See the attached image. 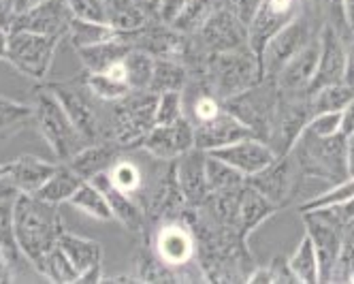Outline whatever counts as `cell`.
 <instances>
[{"label": "cell", "mask_w": 354, "mask_h": 284, "mask_svg": "<svg viewBox=\"0 0 354 284\" xmlns=\"http://www.w3.org/2000/svg\"><path fill=\"white\" fill-rule=\"evenodd\" d=\"M312 96V112L316 114H324V112H342L350 98L354 96V86L342 82V84H333V86H324L316 92H310Z\"/></svg>", "instance_id": "39"}, {"label": "cell", "mask_w": 354, "mask_h": 284, "mask_svg": "<svg viewBox=\"0 0 354 284\" xmlns=\"http://www.w3.org/2000/svg\"><path fill=\"white\" fill-rule=\"evenodd\" d=\"M9 54V28L0 24V60H7Z\"/></svg>", "instance_id": "58"}, {"label": "cell", "mask_w": 354, "mask_h": 284, "mask_svg": "<svg viewBox=\"0 0 354 284\" xmlns=\"http://www.w3.org/2000/svg\"><path fill=\"white\" fill-rule=\"evenodd\" d=\"M86 182V179L80 175V173H75L66 163H60L56 165V171L49 175L47 182L35 193L39 199L43 201H49V203H68V199L77 193V188Z\"/></svg>", "instance_id": "30"}, {"label": "cell", "mask_w": 354, "mask_h": 284, "mask_svg": "<svg viewBox=\"0 0 354 284\" xmlns=\"http://www.w3.org/2000/svg\"><path fill=\"white\" fill-rule=\"evenodd\" d=\"M303 5L306 0H259V7L248 24L250 47L257 51L259 58L267 41L306 9Z\"/></svg>", "instance_id": "14"}, {"label": "cell", "mask_w": 354, "mask_h": 284, "mask_svg": "<svg viewBox=\"0 0 354 284\" xmlns=\"http://www.w3.org/2000/svg\"><path fill=\"white\" fill-rule=\"evenodd\" d=\"M30 120H35L32 105H24V103L0 94V135L11 133L17 126H24Z\"/></svg>", "instance_id": "41"}, {"label": "cell", "mask_w": 354, "mask_h": 284, "mask_svg": "<svg viewBox=\"0 0 354 284\" xmlns=\"http://www.w3.org/2000/svg\"><path fill=\"white\" fill-rule=\"evenodd\" d=\"M41 276L49 278L52 282H58V284H71V282L80 280V272L73 267V263L66 259V254L60 250V246L47 256Z\"/></svg>", "instance_id": "43"}, {"label": "cell", "mask_w": 354, "mask_h": 284, "mask_svg": "<svg viewBox=\"0 0 354 284\" xmlns=\"http://www.w3.org/2000/svg\"><path fill=\"white\" fill-rule=\"evenodd\" d=\"M154 250L158 259L171 269L188 265L196 252L194 229L182 220L165 222L154 238Z\"/></svg>", "instance_id": "18"}, {"label": "cell", "mask_w": 354, "mask_h": 284, "mask_svg": "<svg viewBox=\"0 0 354 284\" xmlns=\"http://www.w3.org/2000/svg\"><path fill=\"white\" fill-rule=\"evenodd\" d=\"M222 7L235 13L243 24H250L252 15H254L259 7V0H222Z\"/></svg>", "instance_id": "50"}, {"label": "cell", "mask_w": 354, "mask_h": 284, "mask_svg": "<svg viewBox=\"0 0 354 284\" xmlns=\"http://www.w3.org/2000/svg\"><path fill=\"white\" fill-rule=\"evenodd\" d=\"M346 84L354 86V35L346 41Z\"/></svg>", "instance_id": "55"}, {"label": "cell", "mask_w": 354, "mask_h": 284, "mask_svg": "<svg viewBox=\"0 0 354 284\" xmlns=\"http://www.w3.org/2000/svg\"><path fill=\"white\" fill-rule=\"evenodd\" d=\"M312 96L310 92H282L277 100V109L271 122V131L267 143L275 150L277 157L288 154L303 131L312 120Z\"/></svg>", "instance_id": "7"}, {"label": "cell", "mask_w": 354, "mask_h": 284, "mask_svg": "<svg viewBox=\"0 0 354 284\" xmlns=\"http://www.w3.org/2000/svg\"><path fill=\"white\" fill-rule=\"evenodd\" d=\"M84 82L88 90L94 94V98L105 100V103H115L133 90L129 84V77H126L124 60L103 73H88L84 77Z\"/></svg>", "instance_id": "28"}, {"label": "cell", "mask_w": 354, "mask_h": 284, "mask_svg": "<svg viewBox=\"0 0 354 284\" xmlns=\"http://www.w3.org/2000/svg\"><path fill=\"white\" fill-rule=\"evenodd\" d=\"M77 282H103V274H100V265H96V267H92V269H88V272H84L82 276H80V280Z\"/></svg>", "instance_id": "59"}, {"label": "cell", "mask_w": 354, "mask_h": 284, "mask_svg": "<svg viewBox=\"0 0 354 284\" xmlns=\"http://www.w3.org/2000/svg\"><path fill=\"white\" fill-rule=\"evenodd\" d=\"M184 92H162L158 94L156 124H173L184 118Z\"/></svg>", "instance_id": "46"}, {"label": "cell", "mask_w": 354, "mask_h": 284, "mask_svg": "<svg viewBox=\"0 0 354 284\" xmlns=\"http://www.w3.org/2000/svg\"><path fill=\"white\" fill-rule=\"evenodd\" d=\"M68 203L73 205V208H77L80 212H84L96 220H103V222L115 220L105 193L100 190L94 182H90V179H86V182L77 188V193L68 199Z\"/></svg>", "instance_id": "32"}, {"label": "cell", "mask_w": 354, "mask_h": 284, "mask_svg": "<svg viewBox=\"0 0 354 284\" xmlns=\"http://www.w3.org/2000/svg\"><path fill=\"white\" fill-rule=\"evenodd\" d=\"M288 267L295 274L297 282H303V284L320 282V267H318L316 246H314V242L310 240L308 233L303 236V240L299 242L295 252L288 256Z\"/></svg>", "instance_id": "34"}, {"label": "cell", "mask_w": 354, "mask_h": 284, "mask_svg": "<svg viewBox=\"0 0 354 284\" xmlns=\"http://www.w3.org/2000/svg\"><path fill=\"white\" fill-rule=\"evenodd\" d=\"M9 163V179L15 184L19 193L35 195L47 179L56 171L54 163H47L41 157L32 154H21V157L7 161Z\"/></svg>", "instance_id": "26"}, {"label": "cell", "mask_w": 354, "mask_h": 284, "mask_svg": "<svg viewBox=\"0 0 354 284\" xmlns=\"http://www.w3.org/2000/svg\"><path fill=\"white\" fill-rule=\"evenodd\" d=\"M90 182H94L100 190L105 193L107 201H109V208L113 212V218L115 222H120L126 231H133V233H139V231L143 229L145 224V212L141 208V203L129 195V193H124L120 188H115L111 184V179L107 175V171L103 173H98L94 175Z\"/></svg>", "instance_id": "23"}, {"label": "cell", "mask_w": 354, "mask_h": 284, "mask_svg": "<svg viewBox=\"0 0 354 284\" xmlns=\"http://www.w3.org/2000/svg\"><path fill=\"white\" fill-rule=\"evenodd\" d=\"M120 33L113 30L109 24L105 21H90V19H80V17H73L71 21V28H68V41L75 49L80 47H90L96 43H103L109 41L113 37H118Z\"/></svg>", "instance_id": "36"}, {"label": "cell", "mask_w": 354, "mask_h": 284, "mask_svg": "<svg viewBox=\"0 0 354 284\" xmlns=\"http://www.w3.org/2000/svg\"><path fill=\"white\" fill-rule=\"evenodd\" d=\"M320 56V35L303 47L295 58H290L284 69L275 75V84L282 92H310Z\"/></svg>", "instance_id": "22"}, {"label": "cell", "mask_w": 354, "mask_h": 284, "mask_svg": "<svg viewBox=\"0 0 354 284\" xmlns=\"http://www.w3.org/2000/svg\"><path fill=\"white\" fill-rule=\"evenodd\" d=\"M301 179H303V173L299 171L292 154H284V157H277L263 171L250 175L248 184L254 186L275 205V208L282 210L290 201V197L297 195Z\"/></svg>", "instance_id": "12"}, {"label": "cell", "mask_w": 354, "mask_h": 284, "mask_svg": "<svg viewBox=\"0 0 354 284\" xmlns=\"http://www.w3.org/2000/svg\"><path fill=\"white\" fill-rule=\"evenodd\" d=\"M141 148L151 159L173 163L194 148V126L188 116L173 124H156L143 139Z\"/></svg>", "instance_id": "15"}, {"label": "cell", "mask_w": 354, "mask_h": 284, "mask_svg": "<svg viewBox=\"0 0 354 284\" xmlns=\"http://www.w3.org/2000/svg\"><path fill=\"white\" fill-rule=\"evenodd\" d=\"M222 9V0H190L186 5L184 13L175 19V24L171 28L175 33H182V35H196L203 26L209 21V17Z\"/></svg>", "instance_id": "35"}, {"label": "cell", "mask_w": 354, "mask_h": 284, "mask_svg": "<svg viewBox=\"0 0 354 284\" xmlns=\"http://www.w3.org/2000/svg\"><path fill=\"white\" fill-rule=\"evenodd\" d=\"M13 218L17 246L41 274L47 256L58 248V240L64 231L58 205L43 201L37 195L19 193L13 201Z\"/></svg>", "instance_id": "1"}, {"label": "cell", "mask_w": 354, "mask_h": 284, "mask_svg": "<svg viewBox=\"0 0 354 284\" xmlns=\"http://www.w3.org/2000/svg\"><path fill=\"white\" fill-rule=\"evenodd\" d=\"M320 30L316 33L314 19L303 9L290 24H286L282 30H277L267 45L261 51V64H263V75L269 80H275V75L284 69V64L295 58L303 47H308Z\"/></svg>", "instance_id": "8"}, {"label": "cell", "mask_w": 354, "mask_h": 284, "mask_svg": "<svg viewBox=\"0 0 354 284\" xmlns=\"http://www.w3.org/2000/svg\"><path fill=\"white\" fill-rule=\"evenodd\" d=\"M188 86V69L182 60L160 56L154 60V73H151L149 90L162 94V92H184Z\"/></svg>", "instance_id": "31"}, {"label": "cell", "mask_w": 354, "mask_h": 284, "mask_svg": "<svg viewBox=\"0 0 354 284\" xmlns=\"http://www.w3.org/2000/svg\"><path fill=\"white\" fill-rule=\"evenodd\" d=\"M346 82V41L333 26H320V56L310 92Z\"/></svg>", "instance_id": "17"}, {"label": "cell", "mask_w": 354, "mask_h": 284, "mask_svg": "<svg viewBox=\"0 0 354 284\" xmlns=\"http://www.w3.org/2000/svg\"><path fill=\"white\" fill-rule=\"evenodd\" d=\"M277 100H280V88H277L275 80L265 77L257 86L239 92L237 96L222 100V105L243 126H248L252 135L267 141L271 122L277 109Z\"/></svg>", "instance_id": "6"}, {"label": "cell", "mask_w": 354, "mask_h": 284, "mask_svg": "<svg viewBox=\"0 0 354 284\" xmlns=\"http://www.w3.org/2000/svg\"><path fill=\"white\" fill-rule=\"evenodd\" d=\"M205 169H207V186L209 193H224V190H235L241 188L248 177L237 171L233 165L220 161L218 157L207 152V159H205Z\"/></svg>", "instance_id": "37"}, {"label": "cell", "mask_w": 354, "mask_h": 284, "mask_svg": "<svg viewBox=\"0 0 354 284\" xmlns=\"http://www.w3.org/2000/svg\"><path fill=\"white\" fill-rule=\"evenodd\" d=\"M32 109H35L32 122L37 124L43 139L47 141L49 148H52L54 157L60 163H66L84 145H88L77 128H75V124L71 122L60 98L54 94V90L49 86L37 90Z\"/></svg>", "instance_id": "5"}, {"label": "cell", "mask_w": 354, "mask_h": 284, "mask_svg": "<svg viewBox=\"0 0 354 284\" xmlns=\"http://www.w3.org/2000/svg\"><path fill=\"white\" fill-rule=\"evenodd\" d=\"M147 21L149 17L133 3V0H107L105 24H109L113 30L129 35V33L141 30Z\"/></svg>", "instance_id": "33"}, {"label": "cell", "mask_w": 354, "mask_h": 284, "mask_svg": "<svg viewBox=\"0 0 354 284\" xmlns=\"http://www.w3.org/2000/svg\"><path fill=\"white\" fill-rule=\"evenodd\" d=\"M346 161H348V177H354V133L346 141Z\"/></svg>", "instance_id": "57"}, {"label": "cell", "mask_w": 354, "mask_h": 284, "mask_svg": "<svg viewBox=\"0 0 354 284\" xmlns=\"http://www.w3.org/2000/svg\"><path fill=\"white\" fill-rule=\"evenodd\" d=\"M19 190L9 179V163H0V201L3 199H15Z\"/></svg>", "instance_id": "51"}, {"label": "cell", "mask_w": 354, "mask_h": 284, "mask_svg": "<svg viewBox=\"0 0 354 284\" xmlns=\"http://www.w3.org/2000/svg\"><path fill=\"white\" fill-rule=\"evenodd\" d=\"M261 80H265L263 64L259 54L250 45L207 56L205 84L209 92L220 100L237 96L239 92L257 86Z\"/></svg>", "instance_id": "3"}, {"label": "cell", "mask_w": 354, "mask_h": 284, "mask_svg": "<svg viewBox=\"0 0 354 284\" xmlns=\"http://www.w3.org/2000/svg\"><path fill=\"white\" fill-rule=\"evenodd\" d=\"M314 5L320 13V19H324V24H328V26H333V28L344 37V41H348L352 37L348 24H346L344 0H314Z\"/></svg>", "instance_id": "45"}, {"label": "cell", "mask_w": 354, "mask_h": 284, "mask_svg": "<svg viewBox=\"0 0 354 284\" xmlns=\"http://www.w3.org/2000/svg\"><path fill=\"white\" fill-rule=\"evenodd\" d=\"M205 159H207V152L192 148L184 157L173 161L177 186H180L188 208H198V205H203V201L209 197Z\"/></svg>", "instance_id": "20"}, {"label": "cell", "mask_w": 354, "mask_h": 284, "mask_svg": "<svg viewBox=\"0 0 354 284\" xmlns=\"http://www.w3.org/2000/svg\"><path fill=\"white\" fill-rule=\"evenodd\" d=\"M352 269H354V218L346 220V224H344L342 248H339V256H337L333 282H348V276Z\"/></svg>", "instance_id": "44"}, {"label": "cell", "mask_w": 354, "mask_h": 284, "mask_svg": "<svg viewBox=\"0 0 354 284\" xmlns=\"http://www.w3.org/2000/svg\"><path fill=\"white\" fill-rule=\"evenodd\" d=\"M131 49H133L131 37L120 33L118 37H113L109 41L96 43L90 47H80L77 56H80L86 73H103V71L111 69L113 64L122 62Z\"/></svg>", "instance_id": "25"}, {"label": "cell", "mask_w": 354, "mask_h": 284, "mask_svg": "<svg viewBox=\"0 0 354 284\" xmlns=\"http://www.w3.org/2000/svg\"><path fill=\"white\" fill-rule=\"evenodd\" d=\"M190 37H196V45L203 49L207 56L241 49L250 45L248 24H243L235 13H231L224 7L216 11L196 35H190Z\"/></svg>", "instance_id": "13"}, {"label": "cell", "mask_w": 354, "mask_h": 284, "mask_svg": "<svg viewBox=\"0 0 354 284\" xmlns=\"http://www.w3.org/2000/svg\"><path fill=\"white\" fill-rule=\"evenodd\" d=\"M303 222L308 227V236L316 246L318 267H320V282H333L337 256L342 248V233L344 220L335 216L333 210H310L303 212Z\"/></svg>", "instance_id": "10"}, {"label": "cell", "mask_w": 354, "mask_h": 284, "mask_svg": "<svg viewBox=\"0 0 354 284\" xmlns=\"http://www.w3.org/2000/svg\"><path fill=\"white\" fill-rule=\"evenodd\" d=\"M60 39L37 35L28 30H9V54L7 60L30 80L43 82L47 80L49 69H52L56 49Z\"/></svg>", "instance_id": "9"}, {"label": "cell", "mask_w": 354, "mask_h": 284, "mask_svg": "<svg viewBox=\"0 0 354 284\" xmlns=\"http://www.w3.org/2000/svg\"><path fill=\"white\" fill-rule=\"evenodd\" d=\"M275 212H280V208H275L263 193H259L254 186H250L245 182V186L241 190V199H239V233H241V238L248 240L252 231L259 229Z\"/></svg>", "instance_id": "27"}, {"label": "cell", "mask_w": 354, "mask_h": 284, "mask_svg": "<svg viewBox=\"0 0 354 284\" xmlns=\"http://www.w3.org/2000/svg\"><path fill=\"white\" fill-rule=\"evenodd\" d=\"M354 133V96L350 98L348 105L342 109V135L350 137Z\"/></svg>", "instance_id": "54"}, {"label": "cell", "mask_w": 354, "mask_h": 284, "mask_svg": "<svg viewBox=\"0 0 354 284\" xmlns=\"http://www.w3.org/2000/svg\"><path fill=\"white\" fill-rule=\"evenodd\" d=\"M60 250L66 254V259L73 263V267L80 272V276L96 265H100L103 261V248H100L98 242L88 240V238H80V236H73L64 229L62 236L58 240Z\"/></svg>", "instance_id": "29"}, {"label": "cell", "mask_w": 354, "mask_h": 284, "mask_svg": "<svg viewBox=\"0 0 354 284\" xmlns=\"http://www.w3.org/2000/svg\"><path fill=\"white\" fill-rule=\"evenodd\" d=\"M190 0H160V7H158V21L165 24V26H171L175 24V19L180 17L186 9V5Z\"/></svg>", "instance_id": "49"}, {"label": "cell", "mask_w": 354, "mask_h": 284, "mask_svg": "<svg viewBox=\"0 0 354 284\" xmlns=\"http://www.w3.org/2000/svg\"><path fill=\"white\" fill-rule=\"evenodd\" d=\"M346 141L348 137L342 133L333 137H318L306 128L288 154H292L303 177L331 179L337 184L348 177Z\"/></svg>", "instance_id": "4"}, {"label": "cell", "mask_w": 354, "mask_h": 284, "mask_svg": "<svg viewBox=\"0 0 354 284\" xmlns=\"http://www.w3.org/2000/svg\"><path fill=\"white\" fill-rule=\"evenodd\" d=\"M9 19H11V15H9V5H7V0H0V24L7 26V28H9Z\"/></svg>", "instance_id": "61"}, {"label": "cell", "mask_w": 354, "mask_h": 284, "mask_svg": "<svg viewBox=\"0 0 354 284\" xmlns=\"http://www.w3.org/2000/svg\"><path fill=\"white\" fill-rule=\"evenodd\" d=\"M122 148L113 141H96V143H88L84 145L75 157H71L66 161V165L80 173L84 179H92L94 175L109 171V167L118 161Z\"/></svg>", "instance_id": "24"}, {"label": "cell", "mask_w": 354, "mask_h": 284, "mask_svg": "<svg viewBox=\"0 0 354 284\" xmlns=\"http://www.w3.org/2000/svg\"><path fill=\"white\" fill-rule=\"evenodd\" d=\"M71 13L80 19L105 21L107 17V0H64Z\"/></svg>", "instance_id": "47"}, {"label": "cell", "mask_w": 354, "mask_h": 284, "mask_svg": "<svg viewBox=\"0 0 354 284\" xmlns=\"http://www.w3.org/2000/svg\"><path fill=\"white\" fill-rule=\"evenodd\" d=\"M308 131H312L318 137H333L342 133V112H324L312 116Z\"/></svg>", "instance_id": "48"}, {"label": "cell", "mask_w": 354, "mask_h": 284, "mask_svg": "<svg viewBox=\"0 0 354 284\" xmlns=\"http://www.w3.org/2000/svg\"><path fill=\"white\" fill-rule=\"evenodd\" d=\"M194 148L212 152L218 148H224L229 143H235L243 137H250L252 131L243 126L229 109L222 105L220 114H216L209 120L194 122Z\"/></svg>", "instance_id": "21"}, {"label": "cell", "mask_w": 354, "mask_h": 284, "mask_svg": "<svg viewBox=\"0 0 354 284\" xmlns=\"http://www.w3.org/2000/svg\"><path fill=\"white\" fill-rule=\"evenodd\" d=\"M154 56L147 54L143 49L133 47L124 58V69L126 77H129V84L133 90H149L151 82V73H154Z\"/></svg>", "instance_id": "38"}, {"label": "cell", "mask_w": 354, "mask_h": 284, "mask_svg": "<svg viewBox=\"0 0 354 284\" xmlns=\"http://www.w3.org/2000/svg\"><path fill=\"white\" fill-rule=\"evenodd\" d=\"M111 184L124 193H129L137 199V195L141 193L143 188V173L139 169L137 163H133L131 159H124V157H118V161L109 167L107 171Z\"/></svg>", "instance_id": "40"}, {"label": "cell", "mask_w": 354, "mask_h": 284, "mask_svg": "<svg viewBox=\"0 0 354 284\" xmlns=\"http://www.w3.org/2000/svg\"><path fill=\"white\" fill-rule=\"evenodd\" d=\"M73 17L75 15L71 13L64 0H43L32 11L11 17L9 30H28L37 35L62 39L68 35Z\"/></svg>", "instance_id": "16"}, {"label": "cell", "mask_w": 354, "mask_h": 284, "mask_svg": "<svg viewBox=\"0 0 354 284\" xmlns=\"http://www.w3.org/2000/svg\"><path fill=\"white\" fill-rule=\"evenodd\" d=\"M156 105L158 94L151 90H131L120 100L111 103L103 141H113L122 150L135 145L141 148L147 133L156 126Z\"/></svg>", "instance_id": "2"}, {"label": "cell", "mask_w": 354, "mask_h": 284, "mask_svg": "<svg viewBox=\"0 0 354 284\" xmlns=\"http://www.w3.org/2000/svg\"><path fill=\"white\" fill-rule=\"evenodd\" d=\"M348 282H352V284H354V269L350 272V276H348Z\"/></svg>", "instance_id": "62"}, {"label": "cell", "mask_w": 354, "mask_h": 284, "mask_svg": "<svg viewBox=\"0 0 354 284\" xmlns=\"http://www.w3.org/2000/svg\"><path fill=\"white\" fill-rule=\"evenodd\" d=\"M133 3L149 17V19H158V7L160 0H133Z\"/></svg>", "instance_id": "56"}, {"label": "cell", "mask_w": 354, "mask_h": 284, "mask_svg": "<svg viewBox=\"0 0 354 284\" xmlns=\"http://www.w3.org/2000/svg\"><path fill=\"white\" fill-rule=\"evenodd\" d=\"M344 13H346V24L350 33L354 35V0H344Z\"/></svg>", "instance_id": "60"}, {"label": "cell", "mask_w": 354, "mask_h": 284, "mask_svg": "<svg viewBox=\"0 0 354 284\" xmlns=\"http://www.w3.org/2000/svg\"><path fill=\"white\" fill-rule=\"evenodd\" d=\"M54 94L60 98L62 107L66 109L71 122L80 131V135L86 139V143H96L103 141L105 137V124L98 116V109L94 105V94L88 90L86 82H58L49 84Z\"/></svg>", "instance_id": "11"}, {"label": "cell", "mask_w": 354, "mask_h": 284, "mask_svg": "<svg viewBox=\"0 0 354 284\" xmlns=\"http://www.w3.org/2000/svg\"><path fill=\"white\" fill-rule=\"evenodd\" d=\"M13 201L15 199H3L0 201V248H3L9 256L11 261L19 263V246H17V240H15V218H13Z\"/></svg>", "instance_id": "42"}, {"label": "cell", "mask_w": 354, "mask_h": 284, "mask_svg": "<svg viewBox=\"0 0 354 284\" xmlns=\"http://www.w3.org/2000/svg\"><path fill=\"white\" fill-rule=\"evenodd\" d=\"M209 154H214V157H218L224 163L233 165L245 177L263 171L265 167H269L277 159L275 150L265 139L254 137V135L243 137V139H239L235 143H229V145H224V148L212 150Z\"/></svg>", "instance_id": "19"}, {"label": "cell", "mask_w": 354, "mask_h": 284, "mask_svg": "<svg viewBox=\"0 0 354 284\" xmlns=\"http://www.w3.org/2000/svg\"><path fill=\"white\" fill-rule=\"evenodd\" d=\"M13 276H15V263L11 261V256L0 248V284L13 282Z\"/></svg>", "instance_id": "53"}, {"label": "cell", "mask_w": 354, "mask_h": 284, "mask_svg": "<svg viewBox=\"0 0 354 284\" xmlns=\"http://www.w3.org/2000/svg\"><path fill=\"white\" fill-rule=\"evenodd\" d=\"M43 3V0H7V5H9V15L15 17V15H24V13H28L32 11L35 7H39ZM11 21V19H9Z\"/></svg>", "instance_id": "52"}]
</instances>
